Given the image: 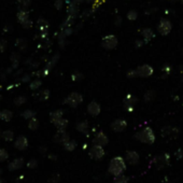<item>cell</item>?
Returning a JSON list of instances; mask_svg holds the SVG:
<instances>
[{
  "label": "cell",
  "instance_id": "obj_34",
  "mask_svg": "<svg viewBox=\"0 0 183 183\" xmlns=\"http://www.w3.org/2000/svg\"><path fill=\"white\" fill-rule=\"evenodd\" d=\"M129 180L128 177H126L125 175H119V177H114V181L113 183H127Z\"/></svg>",
  "mask_w": 183,
  "mask_h": 183
},
{
  "label": "cell",
  "instance_id": "obj_28",
  "mask_svg": "<svg viewBox=\"0 0 183 183\" xmlns=\"http://www.w3.org/2000/svg\"><path fill=\"white\" fill-rule=\"evenodd\" d=\"M26 101H27V98H26V96H24V95H19V96L15 97L14 100H13L14 105H15L16 107L22 106V105H24Z\"/></svg>",
  "mask_w": 183,
  "mask_h": 183
},
{
  "label": "cell",
  "instance_id": "obj_41",
  "mask_svg": "<svg viewBox=\"0 0 183 183\" xmlns=\"http://www.w3.org/2000/svg\"><path fill=\"white\" fill-rule=\"evenodd\" d=\"M7 46H8V43H7V41L6 40H3V39H1L0 40V52H4L7 50Z\"/></svg>",
  "mask_w": 183,
  "mask_h": 183
},
{
  "label": "cell",
  "instance_id": "obj_12",
  "mask_svg": "<svg viewBox=\"0 0 183 183\" xmlns=\"http://www.w3.org/2000/svg\"><path fill=\"white\" fill-rule=\"evenodd\" d=\"M14 147L16 148L19 151H24L28 148V139L25 136H19L14 142Z\"/></svg>",
  "mask_w": 183,
  "mask_h": 183
},
{
  "label": "cell",
  "instance_id": "obj_26",
  "mask_svg": "<svg viewBox=\"0 0 183 183\" xmlns=\"http://www.w3.org/2000/svg\"><path fill=\"white\" fill-rule=\"evenodd\" d=\"M77 141H74V140H71L70 139L69 141H67L66 143L64 144V149L66 150V151H69V152H71V151H73L74 149L77 148Z\"/></svg>",
  "mask_w": 183,
  "mask_h": 183
},
{
  "label": "cell",
  "instance_id": "obj_55",
  "mask_svg": "<svg viewBox=\"0 0 183 183\" xmlns=\"http://www.w3.org/2000/svg\"><path fill=\"white\" fill-rule=\"evenodd\" d=\"M1 135H2V134H1V132H0V138H1Z\"/></svg>",
  "mask_w": 183,
  "mask_h": 183
},
{
  "label": "cell",
  "instance_id": "obj_38",
  "mask_svg": "<svg viewBox=\"0 0 183 183\" xmlns=\"http://www.w3.org/2000/svg\"><path fill=\"white\" fill-rule=\"evenodd\" d=\"M126 76L128 79H135V78L138 77V73H137V70L136 69H132V70H128L126 73Z\"/></svg>",
  "mask_w": 183,
  "mask_h": 183
},
{
  "label": "cell",
  "instance_id": "obj_22",
  "mask_svg": "<svg viewBox=\"0 0 183 183\" xmlns=\"http://www.w3.org/2000/svg\"><path fill=\"white\" fill-rule=\"evenodd\" d=\"M55 127H56L58 130H65L67 128V126H68V120L66 119H61L58 120V121H56L54 123Z\"/></svg>",
  "mask_w": 183,
  "mask_h": 183
},
{
  "label": "cell",
  "instance_id": "obj_4",
  "mask_svg": "<svg viewBox=\"0 0 183 183\" xmlns=\"http://www.w3.org/2000/svg\"><path fill=\"white\" fill-rule=\"evenodd\" d=\"M119 44V40L114 35H107L101 40V46L106 50H113Z\"/></svg>",
  "mask_w": 183,
  "mask_h": 183
},
{
  "label": "cell",
  "instance_id": "obj_44",
  "mask_svg": "<svg viewBox=\"0 0 183 183\" xmlns=\"http://www.w3.org/2000/svg\"><path fill=\"white\" fill-rule=\"evenodd\" d=\"M175 156H177V159H183V150H182V149H179V150H178V151L175 153Z\"/></svg>",
  "mask_w": 183,
  "mask_h": 183
},
{
  "label": "cell",
  "instance_id": "obj_30",
  "mask_svg": "<svg viewBox=\"0 0 183 183\" xmlns=\"http://www.w3.org/2000/svg\"><path fill=\"white\" fill-rule=\"evenodd\" d=\"M39 127V121L36 119V117H34V119L29 120L28 122V128L30 130H37Z\"/></svg>",
  "mask_w": 183,
  "mask_h": 183
},
{
  "label": "cell",
  "instance_id": "obj_43",
  "mask_svg": "<svg viewBox=\"0 0 183 183\" xmlns=\"http://www.w3.org/2000/svg\"><path fill=\"white\" fill-rule=\"evenodd\" d=\"M22 26H23L24 28H26V29L31 28V27H32V21H31V19H27L26 22H24V23L22 24Z\"/></svg>",
  "mask_w": 183,
  "mask_h": 183
},
{
  "label": "cell",
  "instance_id": "obj_46",
  "mask_svg": "<svg viewBox=\"0 0 183 183\" xmlns=\"http://www.w3.org/2000/svg\"><path fill=\"white\" fill-rule=\"evenodd\" d=\"M30 78H31L30 74H24V76L21 78V80H22V82H29L30 81Z\"/></svg>",
  "mask_w": 183,
  "mask_h": 183
},
{
  "label": "cell",
  "instance_id": "obj_18",
  "mask_svg": "<svg viewBox=\"0 0 183 183\" xmlns=\"http://www.w3.org/2000/svg\"><path fill=\"white\" fill-rule=\"evenodd\" d=\"M62 114H64V111L62 110H55V111L51 112L50 113V120H51V123H54L58 120L62 119Z\"/></svg>",
  "mask_w": 183,
  "mask_h": 183
},
{
  "label": "cell",
  "instance_id": "obj_23",
  "mask_svg": "<svg viewBox=\"0 0 183 183\" xmlns=\"http://www.w3.org/2000/svg\"><path fill=\"white\" fill-rule=\"evenodd\" d=\"M2 139L4 140V141L7 142H11L14 140V132H12V130H4L3 132H2L1 135Z\"/></svg>",
  "mask_w": 183,
  "mask_h": 183
},
{
  "label": "cell",
  "instance_id": "obj_47",
  "mask_svg": "<svg viewBox=\"0 0 183 183\" xmlns=\"http://www.w3.org/2000/svg\"><path fill=\"white\" fill-rule=\"evenodd\" d=\"M144 42L141 41V40H136V42H135V46H136V47H141L142 46H143Z\"/></svg>",
  "mask_w": 183,
  "mask_h": 183
},
{
  "label": "cell",
  "instance_id": "obj_17",
  "mask_svg": "<svg viewBox=\"0 0 183 183\" xmlns=\"http://www.w3.org/2000/svg\"><path fill=\"white\" fill-rule=\"evenodd\" d=\"M13 117L11 110H0V120L4 122H10Z\"/></svg>",
  "mask_w": 183,
  "mask_h": 183
},
{
  "label": "cell",
  "instance_id": "obj_32",
  "mask_svg": "<svg viewBox=\"0 0 183 183\" xmlns=\"http://www.w3.org/2000/svg\"><path fill=\"white\" fill-rule=\"evenodd\" d=\"M42 85V81L40 79H36L34 80V81L30 82V84H29V87H30V89L32 91H36V89H38L40 86Z\"/></svg>",
  "mask_w": 183,
  "mask_h": 183
},
{
  "label": "cell",
  "instance_id": "obj_51",
  "mask_svg": "<svg viewBox=\"0 0 183 183\" xmlns=\"http://www.w3.org/2000/svg\"><path fill=\"white\" fill-rule=\"evenodd\" d=\"M10 28H11V27H10V26H4V28H3L4 32H8V30H9Z\"/></svg>",
  "mask_w": 183,
  "mask_h": 183
},
{
  "label": "cell",
  "instance_id": "obj_13",
  "mask_svg": "<svg viewBox=\"0 0 183 183\" xmlns=\"http://www.w3.org/2000/svg\"><path fill=\"white\" fill-rule=\"evenodd\" d=\"M100 111H101V108H100V105L96 101H91L87 106V112H89V115L92 116H97L99 115Z\"/></svg>",
  "mask_w": 183,
  "mask_h": 183
},
{
  "label": "cell",
  "instance_id": "obj_35",
  "mask_svg": "<svg viewBox=\"0 0 183 183\" xmlns=\"http://www.w3.org/2000/svg\"><path fill=\"white\" fill-rule=\"evenodd\" d=\"M155 98V92L154 91H148L144 94V101H152Z\"/></svg>",
  "mask_w": 183,
  "mask_h": 183
},
{
  "label": "cell",
  "instance_id": "obj_39",
  "mask_svg": "<svg viewBox=\"0 0 183 183\" xmlns=\"http://www.w3.org/2000/svg\"><path fill=\"white\" fill-rule=\"evenodd\" d=\"M10 59H11L12 62H19V61H21V55L19 53H12Z\"/></svg>",
  "mask_w": 183,
  "mask_h": 183
},
{
  "label": "cell",
  "instance_id": "obj_33",
  "mask_svg": "<svg viewBox=\"0 0 183 183\" xmlns=\"http://www.w3.org/2000/svg\"><path fill=\"white\" fill-rule=\"evenodd\" d=\"M127 19H129V21H136V19H138V12L136 11V10H130V11L127 12Z\"/></svg>",
  "mask_w": 183,
  "mask_h": 183
},
{
  "label": "cell",
  "instance_id": "obj_50",
  "mask_svg": "<svg viewBox=\"0 0 183 183\" xmlns=\"http://www.w3.org/2000/svg\"><path fill=\"white\" fill-rule=\"evenodd\" d=\"M19 62H12V68H13V70H15L17 69V67H19Z\"/></svg>",
  "mask_w": 183,
  "mask_h": 183
},
{
  "label": "cell",
  "instance_id": "obj_1",
  "mask_svg": "<svg viewBox=\"0 0 183 183\" xmlns=\"http://www.w3.org/2000/svg\"><path fill=\"white\" fill-rule=\"evenodd\" d=\"M126 170V160L122 156H115L109 163L108 171L113 177H119V175H124Z\"/></svg>",
  "mask_w": 183,
  "mask_h": 183
},
{
  "label": "cell",
  "instance_id": "obj_49",
  "mask_svg": "<svg viewBox=\"0 0 183 183\" xmlns=\"http://www.w3.org/2000/svg\"><path fill=\"white\" fill-rule=\"evenodd\" d=\"M39 152L41 153V154H44V153L46 152V147H40L39 148Z\"/></svg>",
  "mask_w": 183,
  "mask_h": 183
},
{
  "label": "cell",
  "instance_id": "obj_3",
  "mask_svg": "<svg viewBox=\"0 0 183 183\" xmlns=\"http://www.w3.org/2000/svg\"><path fill=\"white\" fill-rule=\"evenodd\" d=\"M83 102V96H82L80 93L73 92L71 94H69L68 96L65 98L64 104L68 105L71 108H77L79 105H81Z\"/></svg>",
  "mask_w": 183,
  "mask_h": 183
},
{
  "label": "cell",
  "instance_id": "obj_15",
  "mask_svg": "<svg viewBox=\"0 0 183 183\" xmlns=\"http://www.w3.org/2000/svg\"><path fill=\"white\" fill-rule=\"evenodd\" d=\"M155 163H156L157 168H162L169 163V155L168 154H164V155H159L155 159Z\"/></svg>",
  "mask_w": 183,
  "mask_h": 183
},
{
  "label": "cell",
  "instance_id": "obj_54",
  "mask_svg": "<svg viewBox=\"0 0 183 183\" xmlns=\"http://www.w3.org/2000/svg\"><path fill=\"white\" fill-rule=\"evenodd\" d=\"M0 183H3V180L1 179V177H0Z\"/></svg>",
  "mask_w": 183,
  "mask_h": 183
},
{
  "label": "cell",
  "instance_id": "obj_31",
  "mask_svg": "<svg viewBox=\"0 0 183 183\" xmlns=\"http://www.w3.org/2000/svg\"><path fill=\"white\" fill-rule=\"evenodd\" d=\"M31 0H19V10H27L30 7Z\"/></svg>",
  "mask_w": 183,
  "mask_h": 183
},
{
  "label": "cell",
  "instance_id": "obj_8",
  "mask_svg": "<svg viewBox=\"0 0 183 183\" xmlns=\"http://www.w3.org/2000/svg\"><path fill=\"white\" fill-rule=\"evenodd\" d=\"M69 140H70V136L66 130H57V132L53 137V141L61 144H65Z\"/></svg>",
  "mask_w": 183,
  "mask_h": 183
},
{
  "label": "cell",
  "instance_id": "obj_40",
  "mask_svg": "<svg viewBox=\"0 0 183 183\" xmlns=\"http://www.w3.org/2000/svg\"><path fill=\"white\" fill-rule=\"evenodd\" d=\"M72 78V81H80V80H82V78H83V76H82V73H80V72L76 71L71 76Z\"/></svg>",
  "mask_w": 183,
  "mask_h": 183
},
{
  "label": "cell",
  "instance_id": "obj_2",
  "mask_svg": "<svg viewBox=\"0 0 183 183\" xmlns=\"http://www.w3.org/2000/svg\"><path fill=\"white\" fill-rule=\"evenodd\" d=\"M135 138L142 143L152 144L155 142V135L151 127H144L135 134Z\"/></svg>",
  "mask_w": 183,
  "mask_h": 183
},
{
  "label": "cell",
  "instance_id": "obj_45",
  "mask_svg": "<svg viewBox=\"0 0 183 183\" xmlns=\"http://www.w3.org/2000/svg\"><path fill=\"white\" fill-rule=\"evenodd\" d=\"M50 181H51L52 183H57V182L59 181V175H56V174L53 175H52L51 179H50Z\"/></svg>",
  "mask_w": 183,
  "mask_h": 183
},
{
  "label": "cell",
  "instance_id": "obj_11",
  "mask_svg": "<svg viewBox=\"0 0 183 183\" xmlns=\"http://www.w3.org/2000/svg\"><path fill=\"white\" fill-rule=\"evenodd\" d=\"M140 156L136 151H127L125 153V160L130 165H137L139 163Z\"/></svg>",
  "mask_w": 183,
  "mask_h": 183
},
{
  "label": "cell",
  "instance_id": "obj_57",
  "mask_svg": "<svg viewBox=\"0 0 183 183\" xmlns=\"http://www.w3.org/2000/svg\"><path fill=\"white\" fill-rule=\"evenodd\" d=\"M54 1H55V0H54Z\"/></svg>",
  "mask_w": 183,
  "mask_h": 183
},
{
  "label": "cell",
  "instance_id": "obj_42",
  "mask_svg": "<svg viewBox=\"0 0 183 183\" xmlns=\"http://www.w3.org/2000/svg\"><path fill=\"white\" fill-rule=\"evenodd\" d=\"M62 4H64V1H62V0H55L54 1V7H55V9H57V10H62Z\"/></svg>",
  "mask_w": 183,
  "mask_h": 183
},
{
  "label": "cell",
  "instance_id": "obj_21",
  "mask_svg": "<svg viewBox=\"0 0 183 183\" xmlns=\"http://www.w3.org/2000/svg\"><path fill=\"white\" fill-rule=\"evenodd\" d=\"M77 129L79 130L80 132H82V134L87 135V132H89V123L86 121L79 122L77 124Z\"/></svg>",
  "mask_w": 183,
  "mask_h": 183
},
{
  "label": "cell",
  "instance_id": "obj_5",
  "mask_svg": "<svg viewBox=\"0 0 183 183\" xmlns=\"http://www.w3.org/2000/svg\"><path fill=\"white\" fill-rule=\"evenodd\" d=\"M171 29H172V24L167 19H162L159 21V25H157V31L162 36H168L171 32Z\"/></svg>",
  "mask_w": 183,
  "mask_h": 183
},
{
  "label": "cell",
  "instance_id": "obj_36",
  "mask_svg": "<svg viewBox=\"0 0 183 183\" xmlns=\"http://www.w3.org/2000/svg\"><path fill=\"white\" fill-rule=\"evenodd\" d=\"M9 153L6 149H0V163L4 162L6 159H8Z\"/></svg>",
  "mask_w": 183,
  "mask_h": 183
},
{
  "label": "cell",
  "instance_id": "obj_14",
  "mask_svg": "<svg viewBox=\"0 0 183 183\" xmlns=\"http://www.w3.org/2000/svg\"><path fill=\"white\" fill-rule=\"evenodd\" d=\"M24 165V159L23 157H17V159H13L11 163L8 165L9 171H16V170L21 169Z\"/></svg>",
  "mask_w": 183,
  "mask_h": 183
},
{
  "label": "cell",
  "instance_id": "obj_24",
  "mask_svg": "<svg viewBox=\"0 0 183 183\" xmlns=\"http://www.w3.org/2000/svg\"><path fill=\"white\" fill-rule=\"evenodd\" d=\"M175 132H178V129L177 128H174L171 126H166V127H163L162 128V136L163 137H167L169 135H174Z\"/></svg>",
  "mask_w": 183,
  "mask_h": 183
},
{
  "label": "cell",
  "instance_id": "obj_37",
  "mask_svg": "<svg viewBox=\"0 0 183 183\" xmlns=\"http://www.w3.org/2000/svg\"><path fill=\"white\" fill-rule=\"evenodd\" d=\"M38 166V160L36 159H31L28 160V163H27V168H29V169H34V168H36Z\"/></svg>",
  "mask_w": 183,
  "mask_h": 183
},
{
  "label": "cell",
  "instance_id": "obj_27",
  "mask_svg": "<svg viewBox=\"0 0 183 183\" xmlns=\"http://www.w3.org/2000/svg\"><path fill=\"white\" fill-rule=\"evenodd\" d=\"M15 46L19 47L21 51H24L27 47V40L24 38H19L15 42Z\"/></svg>",
  "mask_w": 183,
  "mask_h": 183
},
{
  "label": "cell",
  "instance_id": "obj_52",
  "mask_svg": "<svg viewBox=\"0 0 183 183\" xmlns=\"http://www.w3.org/2000/svg\"><path fill=\"white\" fill-rule=\"evenodd\" d=\"M49 159H56V157H55V155L51 154V155H49Z\"/></svg>",
  "mask_w": 183,
  "mask_h": 183
},
{
  "label": "cell",
  "instance_id": "obj_7",
  "mask_svg": "<svg viewBox=\"0 0 183 183\" xmlns=\"http://www.w3.org/2000/svg\"><path fill=\"white\" fill-rule=\"evenodd\" d=\"M136 70H137L138 77H140V78H149V77H151L153 74V72H154V69H153L150 65H147V64L139 66Z\"/></svg>",
  "mask_w": 183,
  "mask_h": 183
},
{
  "label": "cell",
  "instance_id": "obj_6",
  "mask_svg": "<svg viewBox=\"0 0 183 183\" xmlns=\"http://www.w3.org/2000/svg\"><path fill=\"white\" fill-rule=\"evenodd\" d=\"M89 155L91 156V159H96V160L101 159L102 157L105 156V149H104V147H101V145L94 144L91 148V149H89Z\"/></svg>",
  "mask_w": 183,
  "mask_h": 183
},
{
  "label": "cell",
  "instance_id": "obj_48",
  "mask_svg": "<svg viewBox=\"0 0 183 183\" xmlns=\"http://www.w3.org/2000/svg\"><path fill=\"white\" fill-rule=\"evenodd\" d=\"M121 24H122V17L116 16V19H115V25H116V26H120Z\"/></svg>",
  "mask_w": 183,
  "mask_h": 183
},
{
  "label": "cell",
  "instance_id": "obj_19",
  "mask_svg": "<svg viewBox=\"0 0 183 183\" xmlns=\"http://www.w3.org/2000/svg\"><path fill=\"white\" fill-rule=\"evenodd\" d=\"M137 100L138 99L134 96V95H127L124 99V104L127 108H132L135 105H136Z\"/></svg>",
  "mask_w": 183,
  "mask_h": 183
},
{
  "label": "cell",
  "instance_id": "obj_20",
  "mask_svg": "<svg viewBox=\"0 0 183 183\" xmlns=\"http://www.w3.org/2000/svg\"><path fill=\"white\" fill-rule=\"evenodd\" d=\"M17 19L21 24H23L24 22H26L27 19H29V13L27 10H19L17 13Z\"/></svg>",
  "mask_w": 183,
  "mask_h": 183
},
{
  "label": "cell",
  "instance_id": "obj_53",
  "mask_svg": "<svg viewBox=\"0 0 183 183\" xmlns=\"http://www.w3.org/2000/svg\"><path fill=\"white\" fill-rule=\"evenodd\" d=\"M168 1H170V2H175V1H178V0H168Z\"/></svg>",
  "mask_w": 183,
  "mask_h": 183
},
{
  "label": "cell",
  "instance_id": "obj_29",
  "mask_svg": "<svg viewBox=\"0 0 183 183\" xmlns=\"http://www.w3.org/2000/svg\"><path fill=\"white\" fill-rule=\"evenodd\" d=\"M22 116H23L25 120H31V119H34V117L36 116V112L32 111V110L27 109V110H25L23 113H22Z\"/></svg>",
  "mask_w": 183,
  "mask_h": 183
},
{
  "label": "cell",
  "instance_id": "obj_16",
  "mask_svg": "<svg viewBox=\"0 0 183 183\" xmlns=\"http://www.w3.org/2000/svg\"><path fill=\"white\" fill-rule=\"evenodd\" d=\"M141 36L143 38L144 42H149L150 40H152L155 37V34L151 28H143L141 31Z\"/></svg>",
  "mask_w": 183,
  "mask_h": 183
},
{
  "label": "cell",
  "instance_id": "obj_9",
  "mask_svg": "<svg viewBox=\"0 0 183 183\" xmlns=\"http://www.w3.org/2000/svg\"><path fill=\"white\" fill-rule=\"evenodd\" d=\"M93 143L105 147V145H107L109 143V139H108V136L104 132H98L95 135L94 139H93Z\"/></svg>",
  "mask_w": 183,
  "mask_h": 183
},
{
  "label": "cell",
  "instance_id": "obj_25",
  "mask_svg": "<svg viewBox=\"0 0 183 183\" xmlns=\"http://www.w3.org/2000/svg\"><path fill=\"white\" fill-rule=\"evenodd\" d=\"M50 91L49 89H42L41 92H39L37 95H35V97H38L40 101H44V100L49 99L50 98Z\"/></svg>",
  "mask_w": 183,
  "mask_h": 183
},
{
  "label": "cell",
  "instance_id": "obj_56",
  "mask_svg": "<svg viewBox=\"0 0 183 183\" xmlns=\"http://www.w3.org/2000/svg\"><path fill=\"white\" fill-rule=\"evenodd\" d=\"M180 1H181V2H182V3H183V0H180Z\"/></svg>",
  "mask_w": 183,
  "mask_h": 183
},
{
  "label": "cell",
  "instance_id": "obj_10",
  "mask_svg": "<svg viewBox=\"0 0 183 183\" xmlns=\"http://www.w3.org/2000/svg\"><path fill=\"white\" fill-rule=\"evenodd\" d=\"M111 128L113 129L115 132H122L127 128V122L125 121V120L117 119V120H115V121H113V123L111 124Z\"/></svg>",
  "mask_w": 183,
  "mask_h": 183
}]
</instances>
